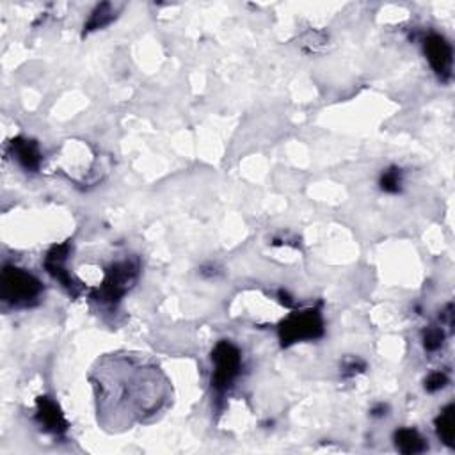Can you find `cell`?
<instances>
[{"label": "cell", "mask_w": 455, "mask_h": 455, "mask_svg": "<svg viewBox=\"0 0 455 455\" xmlns=\"http://www.w3.org/2000/svg\"><path fill=\"white\" fill-rule=\"evenodd\" d=\"M395 443L402 454H419L427 448L425 439L414 429H400L395 432Z\"/></svg>", "instance_id": "obj_9"}, {"label": "cell", "mask_w": 455, "mask_h": 455, "mask_svg": "<svg viewBox=\"0 0 455 455\" xmlns=\"http://www.w3.org/2000/svg\"><path fill=\"white\" fill-rule=\"evenodd\" d=\"M444 334L439 327H429L423 334V343H425L427 350H437L443 345Z\"/></svg>", "instance_id": "obj_13"}, {"label": "cell", "mask_w": 455, "mask_h": 455, "mask_svg": "<svg viewBox=\"0 0 455 455\" xmlns=\"http://www.w3.org/2000/svg\"><path fill=\"white\" fill-rule=\"evenodd\" d=\"M96 375L98 404L102 414L109 416L105 419L109 425L144 422L169 398V387L159 368L139 358L105 359Z\"/></svg>", "instance_id": "obj_1"}, {"label": "cell", "mask_w": 455, "mask_h": 455, "mask_svg": "<svg viewBox=\"0 0 455 455\" xmlns=\"http://www.w3.org/2000/svg\"><path fill=\"white\" fill-rule=\"evenodd\" d=\"M423 50L429 59L432 70L439 75L441 78H450L451 75V46L443 36L439 34H429L423 39Z\"/></svg>", "instance_id": "obj_6"}, {"label": "cell", "mask_w": 455, "mask_h": 455, "mask_svg": "<svg viewBox=\"0 0 455 455\" xmlns=\"http://www.w3.org/2000/svg\"><path fill=\"white\" fill-rule=\"evenodd\" d=\"M323 334V320L318 308L294 311L281 322L279 340L287 345L297 343L302 340H315Z\"/></svg>", "instance_id": "obj_2"}, {"label": "cell", "mask_w": 455, "mask_h": 455, "mask_svg": "<svg viewBox=\"0 0 455 455\" xmlns=\"http://www.w3.org/2000/svg\"><path fill=\"white\" fill-rule=\"evenodd\" d=\"M213 375L212 386L217 393H224L233 384L242 370L240 350L231 341H219L212 352Z\"/></svg>", "instance_id": "obj_5"}, {"label": "cell", "mask_w": 455, "mask_h": 455, "mask_svg": "<svg viewBox=\"0 0 455 455\" xmlns=\"http://www.w3.org/2000/svg\"><path fill=\"white\" fill-rule=\"evenodd\" d=\"M446 384H448L446 373L434 372V373H430V375L425 379V390L430 391V393H434V391L443 390V387L446 386Z\"/></svg>", "instance_id": "obj_14"}, {"label": "cell", "mask_w": 455, "mask_h": 455, "mask_svg": "<svg viewBox=\"0 0 455 455\" xmlns=\"http://www.w3.org/2000/svg\"><path fill=\"white\" fill-rule=\"evenodd\" d=\"M11 146H13V155L16 156V160L25 169H38L39 164H41V153H39L38 144L34 141L18 137L14 139Z\"/></svg>", "instance_id": "obj_8"}, {"label": "cell", "mask_w": 455, "mask_h": 455, "mask_svg": "<svg viewBox=\"0 0 455 455\" xmlns=\"http://www.w3.org/2000/svg\"><path fill=\"white\" fill-rule=\"evenodd\" d=\"M201 274H203V276L212 277V276H217V274H219V270H217L215 265H208V267H203Z\"/></svg>", "instance_id": "obj_16"}, {"label": "cell", "mask_w": 455, "mask_h": 455, "mask_svg": "<svg viewBox=\"0 0 455 455\" xmlns=\"http://www.w3.org/2000/svg\"><path fill=\"white\" fill-rule=\"evenodd\" d=\"M112 18L114 14H112V7H110V4H102V6L96 7L95 13L91 14V18L87 20V23H85L84 28L85 31H96V28L100 27H105Z\"/></svg>", "instance_id": "obj_11"}, {"label": "cell", "mask_w": 455, "mask_h": 455, "mask_svg": "<svg viewBox=\"0 0 455 455\" xmlns=\"http://www.w3.org/2000/svg\"><path fill=\"white\" fill-rule=\"evenodd\" d=\"M36 419H38V423L41 425L43 430L53 434V436H60V434H64L68 430L66 418H64L59 405H57L52 398H46V397L38 398Z\"/></svg>", "instance_id": "obj_7"}, {"label": "cell", "mask_w": 455, "mask_h": 455, "mask_svg": "<svg viewBox=\"0 0 455 455\" xmlns=\"http://www.w3.org/2000/svg\"><path fill=\"white\" fill-rule=\"evenodd\" d=\"M372 414H373V416H384V414H386V405H384V404H380V405H379V407H375V409H373V411H372Z\"/></svg>", "instance_id": "obj_17"}, {"label": "cell", "mask_w": 455, "mask_h": 455, "mask_svg": "<svg viewBox=\"0 0 455 455\" xmlns=\"http://www.w3.org/2000/svg\"><path fill=\"white\" fill-rule=\"evenodd\" d=\"M363 370H365V363H363L361 359H358V358L347 359L343 365V372L347 373V375H355V373L363 372Z\"/></svg>", "instance_id": "obj_15"}, {"label": "cell", "mask_w": 455, "mask_h": 455, "mask_svg": "<svg viewBox=\"0 0 455 455\" xmlns=\"http://www.w3.org/2000/svg\"><path fill=\"white\" fill-rule=\"evenodd\" d=\"M41 294V283L31 272L6 267L2 272V301L11 306H28Z\"/></svg>", "instance_id": "obj_3"}, {"label": "cell", "mask_w": 455, "mask_h": 455, "mask_svg": "<svg viewBox=\"0 0 455 455\" xmlns=\"http://www.w3.org/2000/svg\"><path fill=\"white\" fill-rule=\"evenodd\" d=\"M454 416H455L454 404H448L436 418L437 436H439V439L443 441L444 444H448V446H454V437H455Z\"/></svg>", "instance_id": "obj_10"}, {"label": "cell", "mask_w": 455, "mask_h": 455, "mask_svg": "<svg viewBox=\"0 0 455 455\" xmlns=\"http://www.w3.org/2000/svg\"><path fill=\"white\" fill-rule=\"evenodd\" d=\"M380 188L384 192H390V194H397L400 192V185H402V171L398 167H390L382 173L380 176Z\"/></svg>", "instance_id": "obj_12"}, {"label": "cell", "mask_w": 455, "mask_h": 455, "mask_svg": "<svg viewBox=\"0 0 455 455\" xmlns=\"http://www.w3.org/2000/svg\"><path fill=\"white\" fill-rule=\"evenodd\" d=\"M139 274V265L135 259H123V262H117L116 265L110 267V270H107L105 279L100 284L98 290H96L95 299L100 302H107V304H114V302L119 301L124 294L128 291V288L135 283Z\"/></svg>", "instance_id": "obj_4"}]
</instances>
